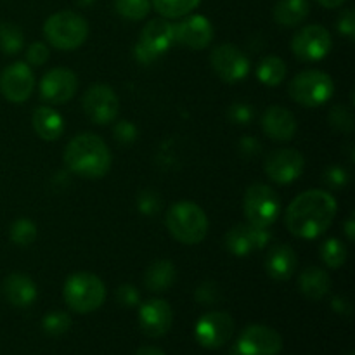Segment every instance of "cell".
<instances>
[{
	"label": "cell",
	"instance_id": "obj_12",
	"mask_svg": "<svg viewBox=\"0 0 355 355\" xmlns=\"http://www.w3.org/2000/svg\"><path fill=\"white\" fill-rule=\"evenodd\" d=\"M87 118L97 125H107L116 120L120 113V99L111 87L94 85L85 92L82 101Z\"/></svg>",
	"mask_w": 355,
	"mask_h": 355
},
{
	"label": "cell",
	"instance_id": "obj_22",
	"mask_svg": "<svg viewBox=\"0 0 355 355\" xmlns=\"http://www.w3.org/2000/svg\"><path fill=\"white\" fill-rule=\"evenodd\" d=\"M3 293L14 307H30L37 298V284L23 272H12L3 279Z\"/></svg>",
	"mask_w": 355,
	"mask_h": 355
},
{
	"label": "cell",
	"instance_id": "obj_40",
	"mask_svg": "<svg viewBox=\"0 0 355 355\" xmlns=\"http://www.w3.org/2000/svg\"><path fill=\"white\" fill-rule=\"evenodd\" d=\"M139 210L146 215H155L159 210V196L155 191H142L137 200Z\"/></svg>",
	"mask_w": 355,
	"mask_h": 355
},
{
	"label": "cell",
	"instance_id": "obj_45",
	"mask_svg": "<svg viewBox=\"0 0 355 355\" xmlns=\"http://www.w3.org/2000/svg\"><path fill=\"white\" fill-rule=\"evenodd\" d=\"M315 2H318L319 6L326 7V9H336V7H340L342 3H345V0H315Z\"/></svg>",
	"mask_w": 355,
	"mask_h": 355
},
{
	"label": "cell",
	"instance_id": "obj_29",
	"mask_svg": "<svg viewBox=\"0 0 355 355\" xmlns=\"http://www.w3.org/2000/svg\"><path fill=\"white\" fill-rule=\"evenodd\" d=\"M347 246L340 239L329 238L321 246V260L329 269H340L347 262Z\"/></svg>",
	"mask_w": 355,
	"mask_h": 355
},
{
	"label": "cell",
	"instance_id": "obj_48",
	"mask_svg": "<svg viewBox=\"0 0 355 355\" xmlns=\"http://www.w3.org/2000/svg\"><path fill=\"white\" fill-rule=\"evenodd\" d=\"M78 2L82 3V6H90V3L96 2V0H78Z\"/></svg>",
	"mask_w": 355,
	"mask_h": 355
},
{
	"label": "cell",
	"instance_id": "obj_23",
	"mask_svg": "<svg viewBox=\"0 0 355 355\" xmlns=\"http://www.w3.org/2000/svg\"><path fill=\"white\" fill-rule=\"evenodd\" d=\"M298 290L309 300H322L331 290V277L321 267H307L298 277Z\"/></svg>",
	"mask_w": 355,
	"mask_h": 355
},
{
	"label": "cell",
	"instance_id": "obj_36",
	"mask_svg": "<svg viewBox=\"0 0 355 355\" xmlns=\"http://www.w3.org/2000/svg\"><path fill=\"white\" fill-rule=\"evenodd\" d=\"M229 120L236 125H248L253 120V107L245 103H236L229 107Z\"/></svg>",
	"mask_w": 355,
	"mask_h": 355
},
{
	"label": "cell",
	"instance_id": "obj_19",
	"mask_svg": "<svg viewBox=\"0 0 355 355\" xmlns=\"http://www.w3.org/2000/svg\"><path fill=\"white\" fill-rule=\"evenodd\" d=\"M173 37L177 44L193 51H203L214 40V26L205 16L194 14L186 17L179 24H173Z\"/></svg>",
	"mask_w": 355,
	"mask_h": 355
},
{
	"label": "cell",
	"instance_id": "obj_30",
	"mask_svg": "<svg viewBox=\"0 0 355 355\" xmlns=\"http://www.w3.org/2000/svg\"><path fill=\"white\" fill-rule=\"evenodd\" d=\"M23 31L14 23H0V51L3 54H17L23 49Z\"/></svg>",
	"mask_w": 355,
	"mask_h": 355
},
{
	"label": "cell",
	"instance_id": "obj_2",
	"mask_svg": "<svg viewBox=\"0 0 355 355\" xmlns=\"http://www.w3.org/2000/svg\"><path fill=\"white\" fill-rule=\"evenodd\" d=\"M64 163L69 172L82 179H103L111 168V153L99 135L85 132L68 142Z\"/></svg>",
	"mask_w": 355,
	"mask_h": 355
},
{
	"label": "cell",
	"instance_id": "obj_39",
	"mask_svg": "<svg viewBox=\"0 0 355 355\" xmlns=\"http://www.w3.org/2000/svg\"><path fill=\"white\" fill-rule=\"evenodd\" d=\"M116 300L123 307H135L141 302V295L132 284H121L116 290Z\"/></svg>",
	"mask_w": 355,
	"mask_h": 355
},
{
	"label": "cell",
	"instance_id": "obj_44",
	"mask_svg": "<svg viewBox=\"0 0 355 355\" xmlns=\"http://www.w3.org/2000/svg\"><path fill=\"white\" fill-rule=\"evenodd\" d=\"M331 305H333V309L338 312V314H342V315H349L350 314V302L347 300V298L335 297V298H333Z\"/></svg>",
	"mask_w": 355,
	"mask_h": 355
},
{
	"label": "cell",
	"instance_id": "obj_43",
	"mask_svg": "<svg viewBox=\"0 0 355 355\" xmlns=\"http://www.w3.org/2000/svg\"><path fill=\"white\" fill-rule=\"evenodd\" d=\"M239 149L245 156H255L257 153H260V142L253 137H245L239 142Z\"/></svg>",
	"mask_w": 355,
	"mask_h": 355
},
{
	"label": "cell",
	"instance_id": "obj_33",
	"mask_svg": "<svg viewBox=\"0 0 355 355\" xmlns=\"http://www.w3.org/2000/svg\"><path fill=\"white\" fill-rule=\"evenodd\" d=\"M42 328H44V331L47 333V335L61 336L71 328V318H69L66 312L61 311L49 312L44 318V321H42Z\"/></svg>",
	"mask_w": 355,
	"mask_h": 355
},
{
	"label": "cell",
	"instance_id": "obj_47",
	"mask_svg": "<svg viewBox=\"0 0 355 355\" xmlns=\"http://www.w3.org/2000/svg\"><path fill=\"white\" fill-rule=\"evenodd\" d=\"M345 232H347V238L350 239V241H354L355 238V225H354V217H349V220H347L345 224Z\"/></svg>",
	"mask_w": 355,
	"mask_h": 355
},
{
	"label": "cell",
	"instance_id": "obj_13",
	"mask_svg": "<svg viewBox=\"0 0 355 355\" xmlns=\"http://www.w3.org/2000/svg\"><path fill=\"white\" fill-rule=\"evenodd\" d=\"M232 333L234 321L225 312H208L201 315L194 328V336L205 349H220L231 340Z\"/></svg>",
	"mask_w": 355,
	"mask_h": 355
},
{
	"label": "cell",
	"instance_id": "obj_18",
	"mask_svg": "<svg viewBox=\"0 0 355 355\" xmlns=\"http://www.w3.org/2000/svg\"><path fill=\"white\" fill-rule=\"evenodd\" d=\"M173 311L170 304L162 298H151L144 302L139 311V324L144 335L151 338H159L166 335L172 328Z\"/></svg>",
	"mask_w": 355,
	"mask_h": 355
},
{
	"label": "cell",
	"instance_id": "obj_7",
	"mask_svg": "<svg viewBox=\"0 0 355 355\" xmlns=\"http://www.w3.org/2000/svg\"><path fill=\"white\" fill-rule=\"evenodd\" d=\"M243 210L248 222L260 227H269L279 218L281 200L267 184H253L245 193Z\"/></svg>",
	"mask_w": 355,
	"mask_h": 355
},
{
	"label": "cell",
	"instance_id": "obj_3",
	"mask_svg": "<svg viewBox=\"0 0 355 355\" xmlns=\"http://www.w3.org/2000/svg\"><path fill=\"white\" fill-rule=\"evenodd\" d=\"M170 234L182 245H200L208 232L207 214L194 201L182 200L173 203L165 215Z\"/></svg>",
	"mask_w": 355,
	"mask_h": 355
},
{
	"label": "cell",
	"instance_id": "obj_31",
	"mask_svg": "<svg viewBox=\"0 0 355 355\" xmlns=\"http://www.w3.org/2000/svg\"><path fill=\"white\" fill-rule=\"evenodd\" d=\"M114 7L120 16L130 21L144 19L151 9V0H114Z\"/></svg>",
	"mask_w": 355,
	"mask_h": 355
},
{
	"label": "cell",
	"instance_id": "obj_37",
	"mask_svg": "<svg viewBox=\"0 0 355 355\" xmlns=\"http://www.w3.org/2000/svg\"><path fill=\"white\" fill-rule=\"evenodd\" d=\"M322 182L333 189H340V187H345L349 184V173L342 166H329L324 172Z\"/></svg>",
	"mask_w": 355,
	"mask_h": 355
},
{
	"label": "cell",
	"instance_id": "obj_34",
	"mask_svg": "<svg viewBox=\"0 0 355 355\" xmlns=\"http://www.w3.org/2000/svg\"><path fill=\"white\" fill-rule=\"evenodd\" d=\"M329 123H331L333 128L340 132H352L354 128V118H352V111L349 110L347 106H335L331 111H329Z\"/></svg>",
	"mask_w": 355,
	"mask_h": 355
},
{
	"label": "cell",
	"instance_id": "obj_25",
	"mask_svg": "<svg viewBox=\"0 0 355 355\" xmlns=\"http://www.w3.org/2000/svg\"><path fill=\"white\" fill-rule=\"evenodd\" d=\"M177 279V269L170 260H155L144 274V284L153 293H162L172 288Z\"/></svg>",
	"mask_w": 355,
	"mask_h": 355
},
{
	"label": "cell",
	"instance_id": "obj_17",
	"mask_svg": "<svg viewBox=\"0 0 355 355\" xmlns=\"http://www.w3.org/2000/svg\"><path fill=\"white\" fill-rule=\"evenodd\" d=\"M78 78L68 68H54L40 80L42 99L51 104H64L76 94Z\"/></svg>",
	"mask_w": 355,
	"mask_h": 355
},
{
	"label": "cell",
	"instance_id": "obj_16",
	"mask_svg": "<svg viewBox=\"0 0 355 355\" xmlns=\"http://www.w3.org/2000/svg\"><path fill=\"white\" fill-rule=\"evenodd\" d=\"M35 90V75L31 66L17 61L7 66L0 75V92L10 103H24Z\"/></svg>",
	"mask_w": 355,
	"mask_h": 355
},
{
	"label": "cell",
	"instance_id": "obj_35",
	"mask_svg": "<svg viewBox=\"0 0 355 355\" xmlns=\"http://www.w3.org/2000/svg\"><path fill=\"white\" fill-rule=\"evenodd\" d=\"M220 300V288L214 281L200 284L196 290V302L201 305H214Z\"/></svg>",
	"mask_w": 355,
	"mask_h": 355
},
{
	"label": "cell",
	"instance_id": "obj_42",
	"mask_svg": "<svg viewBox=\"0 0 355 355\" xmlns=\"http://www.w3.org/2000/svg\"><path fill=\"white\" fill-rule=\"evenodd\" d=\"M338 31L347 38H354L355 35V16L352 9H345L338 17Z\"/></svg>",
	"mask_w": 355,
	"mask_h": 355
},
{
	"label": "cell",
	"instance_id": "obj_24",
	"mask_svg": "<svg viewBox=\"0 0 355 355\" xmlns=\"http://www.w3.org/2000/svg\"><path fill=\"white\" fill-rule=\"evenodd\" d=\"M33 130L44 141H58L64 132V120L61 113L51 106H40L31 114Z\"/></svg>",
	"mask_w": 355,
	"mask_h": 355
},
{
	"label": "cell",
	"instance_id": "obj_15",
	"mask_svg": "<svg viewBox=\"0 0 355 355\" xmlns=\"http://www.w3.org/2000/svg\"><path fill=\"white\" fill-rule=\"evenodd\" d=\"M305 158L293 148L276 149L266 159V173L272 182L291 184L304 173Z\"/></svg>",
	"mask_w": 355,
	"mask_h": 355
},
{
	"label": "cell",
	"instance_id": "obj_14",
	"mask_svg": "<svg viewBox=\"0 0 355 355\" xmlns=\"http://www.w3.org/2000/svg\"><path fill=\"white\" fill-rule=\"evenodd\" d=\"M270 232L267 227L252 224H238L232 229H229L225 234V248L229 253L236 257H246L257 250L266 248L270 243Z\"/></svg>",
	"mask_w": 355,
	"mask_h": 355
},
{
	"label": "cell",
	"instance_id": "obj_28",
	"mask_svg": "<svg viewBox=\"0 0 355 355\" xmlns=\"http://www.w3.org/2000/svg\"><path fill=\"white\" fill-rule=\"evenodd\" d=\"M201 0H151L153 7L165 19H179L193 12Z\"/></svg>",
	"mask_w": 355,
	"mask_h": 355
},
{
	"label": "cell",
	"instance_id": "obj_20",
	"mask_svg": "<svg viewBox=\"0 0 355 355\" xmlns=\"http://www.w3.org/2000/svg\"><path fill=\"white\" fill-rule=\"evenodd\" d=\"M262 128L263 134L272 141L286 142L295 137L298 125L297 118L290 110L283 106H270L262 114Z\"/></svg>",
	"mask_w": 355,
	"mask_h": 355
},
{
	"label": "cell",
	"instance_id": "obj_8",
	"mask_svg": "<svg viewBox=\"0 0 355 355\" xmlns=\"http://www.w3.org/2000/svg\"><path fill=\"white\" fill-rule=\"evenodd\" d=\"M175 42L173 37V24L170 21L156 17L151 19L141 31L137 45H135V58L142 62V64H149L165 54Z\"/></svg>",
	"mask_w": 355,
	"mask_h": 355
},
{
	"label": "cell",
	"instance_id": "obj_4",
	"mask_svg": "<svg viewBox=\"0 0 355 355\" xmlns=\"http://www.w3.org/2000/svg\"><path fill=\"white\" fill-rule=\"evenodd\" d=\"M64 302L73 312L89 314L97 311L106 298V286L103 279L92 272H75L66 279L62 288Z\"/></svg>",
	"mask_w": 355,
	"mask_h": 355
},
{
	"label": "cell",
	"instance_id": "obj_38",
	"mask_svg": "<svg viewBox=\"0 0 355 355\" xmlns=\"http://www.w3.org/2000/svg\"><path fill=\"white\" fill-rule=\"evenodd\" d=\"M49 55H51V51H49L47 45L42 44V42H35V44H31L26 51L28 62L33 66L45 64L49 59Z\"/></svg>",
	"mask_w": 355,
	"mask_h": 355
},
{
	"label": "cell",
	"instance_id": "obj_5",
	"mask_svg": "<svg viewBox=\"0 0 355 355\" xmlns=\"http://www.w3.org/2000/svg\"><path fill=\"white\" fill-rule=\"evenodd\" d=\"M44 35L49 44L59 51H75L89 37V23L73 10H59L47 17Z\"/></svg>",
	"mask_w": 355,
	"mask_h": 355
},
{
	"label": "cell",
	"instance_id": "obj_46",
	"mask_svg": "<svg viewBox=\"0 0 355 355\" xmlns=\"http://www.w3.org/2000/svg\"><path fill=\"white\" fill-rule=\"evenodd\" d=\"M135 355H165V354H163L159 349H156V347H142V349L137 350V354Z\"/></svg>",
	"mask_w": 355,
	"mask_h": 355
},
{
	"label": "cell",
	"instance_id": "obj_32",
	"mask_svg": "<svg viewBox=\"0 0 355 355\" xmlns=\"http://www.w3.org/2000/svg\"><path fill=\"white\" fill-rule=\"evenodd\" d=\"M37 225L30 218H17L10 225V239L17 246H30L37 239Z\"/></svg>",
	"mask_w": 355,
	"mask_h": 355
},
{
	"label": "cell",
	"instance_id": "obj_6",
	"mask_svg": "<svg viewBox=\"0 0 355 355\" xmlns=\"http://www.w3.org/2000/svg\"><path fill=\"white\" fill-rule=\"evenodd\" d=\"M335 94L333 78L319 69L302 71L291 80L290 96L297 104L304 107H321Z\"/></svg>",
	"mask_w": 355,
	"mask_h": 355
},
{
	"label": "cell",
	"instance_id": "obj_11",
	"mask_svg": "<svg viewBox=\"0 0 355 355\" xmlns=\"http://www.w3.org/2000/svg\"><path fill=\"white\" fill-rule=\"evenodd\" d=\"M283 349V338L276 329L262 324H252L236 342V355H277Z\"/></svg>",
	"mask_w": 355,
	"mask_h": 355
},
{
	"label": "cell",
	"instance_id": "obj_27",
	"mask_svg": "<svg viewBox=\"0 0 355 355\" xmlns=\"http://www.w3.org/2000/svg\"><path fill=\"white\" fill-rule=\"evenodd\" d=\"M286 62L277 55H267L257 66V78L267 87H277L286 78Z\"/></svg>",
	"mask_w": 355,
	"mask_h": 355
},
{
	"label": "cell",
	"instance_id": "obj_41",
	"mask_svg": "<svg viewBox=\"0 0 355 355\" xmlns=\"http://www.w3.org/2000/svg\"><path fill=\"white\" fill-rule=\"evenodd\" d=\"M114 137H116V141L123 142V144H130L137 139V128L130 121L121 120L114 125Z\"/></svg>",
	"mask_w": 355,
	"mask_h": 355
},
{
	"label": "cell",
	"instance_id": "obj_21",
	"mask_svg": "<svg viewBox=\"0 0 355 355\" xmlns=\"http://www.w3.org/2000/svg\"><path fill=\"white\" fill-rule=\"evenodd\" d=\"M298 267V257L290 245H276L267 252L266 270L272 279L288 281L291 279Z\"/></svg>",
	"mask_w": 355,
	"mask_h": 355
},
{
	"label": "cell",
	"instance_id": "obj_26",
	"mask_svg": "<svg viewBox=\"0 0 355 355\" xmlns=\"http://www.w3.org/2000/svg\"><path fill=\"white\" fill-rule=\"evenodd\" d=\"M311 12L309 0H279L272 10L274 21L281 26L293 28L307 19Z\"/></svg>",
	"mask_w": 355,
	"mask_h": 355
},
{
	"label": "cell",
	"instance_id": "obj_10",
	"mask_svg": "<svg viewBox=\"0 0 355 355\" xmlns=\"http://www.w3.org/2000/svg\"><path fill=\"white\" fill-rule=\"evenodd\" d=\"M210 62L214 71L225 83H238L250 73V59L232 44H222L211 51Z\"/></svg>",
	"mask_w": 355,
	"mask_h": 355
},
{
	"label": "cell",
	"instance_id": "obj_1",
	"mask_svg": "<svg viewBox=\"0 0 355 355\" xmlns=\"http://www.w3.org/2000/svg\"><path fill=\"white\" fill-rule=\"evenodd\" d=\"M336 210L338 207L331 193L324 189L305 191L290 203L284 224L297 238L315 239L328 231Z\"/></svg>",
	"mask_w": 355,
	"mask_h": 355
},
{
	"label": "cell",
	"instance_id": "obj_9",
	"mask_svg": "<svg viewBox=\"0 0 355 355\" xmlns=\"http://www.w3.org/2000/svg\"><path fill=\"white\" fill-rule=\"evenodd\" d=\"M331 35L321 24L304 26L291 40V51L305 62H315L324 59L331 51Z\"/></svg>",
	"mask_w": 355,
	"mask_h": 355
}]
</instances>
